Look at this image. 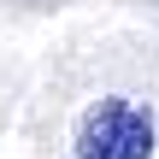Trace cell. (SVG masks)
I'll list each match as a JSON object with an SVG mask.
<instances>
[{"label": "cell", "instance_id": "obj_1", "mask_svg": "<svg viewBox=\"0 0 159 159\" xmlns=\"http://www.w3.org/2000/svg\"><path fill=\"white\" fill-rule=\"evenodd\" d=\"M159 124L153 106L130 100V94H100L83 118H77V159H153Z\"/></svg>", "mask_w": 159, "mask_h": 159}]
</instances>
